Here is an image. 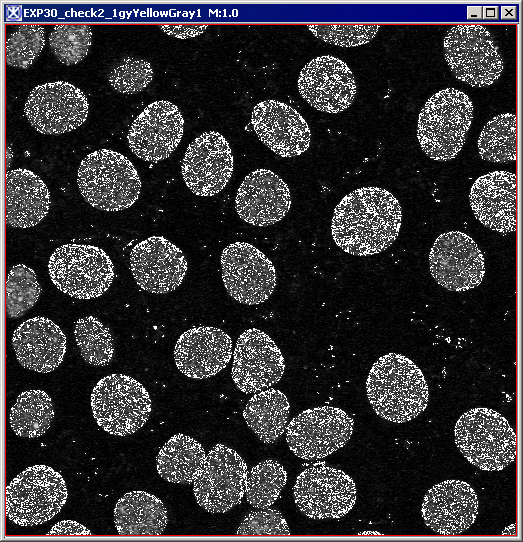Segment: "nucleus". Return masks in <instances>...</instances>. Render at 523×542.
<instances>
[{"mask_svg": "<svg viewBox=\"0 0 523 542\" xmlns=\"http://www.w3.org/2000/svg\"><path fill=\"white\" fill-rule=\"evenodd\" d=\"M401 220V207L393 194L380 187H361L335 207L332 238L350 255L378 254L397 239Z\"/></svg>", "mask_w": 523, "mask_h": 542, "instance_id": "obj_1", "label": "nucleus"}, {"mask_svg": "<svg viewBox=\"0 0 523 542\" xmlns=\"http://www.w3.org/2000/svg\"><path fill=\"white\" fill-rule=\"evenodd\" d=\"M371 406L380 417L397 423L410 421L423 412L429 388L420 368L398 353L381 356L366 381Z\"/></svg>", "mask_w": 523, "mask_h": 542, "instance_id": "obj_2", "label": "nucleus"}, {"mask_svg": "<svg viewBox=\"0 0 523 542\" xmlns=\"http://www.w3.org/2000/svg\"><path fill=\"white\" fill-rule=\"evenodd\" d=\"M473 119L468 95L452 87L432 95L418 117L417 138L422 151L436 161H448L462 149Z\"/></svg>", "mask_w": 523, "mask_h": 542, "instance_id": "obj_3", "label": "nucleus"}, {"mask_svg": "<svg viewBox=\"0 0 523 542\" xmlns=\"http://www.w3.org/2000/svg\"><path fill=\"white\" fill-rule=\"evenodd\" d=\"M77 184L85 200L104 211L131 207L141 190V180L132 162L109 149L94 151L82 160Z\"/></svg>", "mask_w": 523, "mask_h": 542, "instance_id": "obj_4", "label": "nucleus"}, {"mask_svg": "<svg viewBox=\"0 0 523 542\" xmlns=\"http://www.w3.org/2000/svg\"><path fill=\"white\" fill-rule=\"evenodd\" d=\"M454 436L460 452L481 470L499 471L515 459V432L493 409L477 407L464 413L455 425Z\"/></svg>", "mask_w": 523, "mask_h": 542, "instance_id": "obj_5", "label": "nucleus"}, {"mask_svg": "<svg viewBox=\"0 0 523 542\" xmlns=\"http://www.w3.org/2000/svg\"><path fill=\"white\" fill-rule=\"evenodd\" d=\"M67 495L58 471L43 464L28 467L6 487V516L23 527L42 524L59 513Z\"/></svg>", "mask_w": 523, "mask_h": 542, "instance_id": "obj_6", "label": "nucleus"}, {"mask_svg": "<svg viewBox=\"0 0 523 542\" xmlns=\"http://www.w3.org/2000/svg\"><path fill=\"white\" fill-rule=\"evenodd\" d=\"M54 286L77 299L105 293L114 279V265L107 253L88 244H65L54 250L48 262Z\"/></svg>", "mask_w": 523, "mask_h": 542, "instance_id": "obj_7", "label": "nucleus"}, {"mask_svg": "<svg viewBox=\"0 0 523 542\" xmlns=\"http://www.w3.org/2000/svg\"><path fill=\"white\" fill-rule=\"evenodd\" d=\"M443 48L453 75L472 87L492 85L504 69L494 37L482 25L451 27L444 38Z\"/></svg>", "mask_w": 523, "mask_h": 542, "instance_id": "obj_8", "label": "nucleus"}, {"mask_svg": "<svg viewBox=\"0 0 523 542\" xmlns=\"http://www.w3.org/2000/svg\"><path fill=\"white\" fill-rule=\"evenodd\" d=\"M91 407L97 424L110 434L126 436L148 420L151 399L145 387L123 374L103 377L93 388Z\"/></svg>", "mask_w": 523, "mask_h": 542, "instance_id": "obj_9", "label": "nucleus"}, {"mask_svg": "<svg viewBox=\"0 0 523 542\" xmlns=\"http://www.w3.org/2000/svg\"><path fill=\"white\" fill-rule=\"evenodd\" d=\"M356 485L340 469L315 464L302 471L293 487L294 501L310 519H338L356 502Z\"/></svg>", "mask_w": 523, "mask_h": 542, "instance_id": "obj_10", "label": "nucleus"}, {"mask_svg": "<svg viewBox=\"0 0 523 542\" xmlns=\"http://www.w3.org/2000/svg\"><path fill=\"white\" fill-rule=\"evenodd\" d=\"M248 468L233 449L216 444L206 455L193 482L197 503L210 513H225L241 503L246 491Z\"/></svg>", "mask_w": 523, "mask_h": 542, "instance_id": "obj_11", "label": "nucleus"}, {"mask_svg": "<svg viewBox=\"0 0 523 542\" xmlns=\"http://www.w3.org/2000/svg\"><path fill=\"white\" fill-rule=\"evenodd\" d=\"M220 263L224 287L239 303L257 305L272 295L276 270L257 247L243 241L231 243L223 249Z\"/></svg>", "mask_w": 523, "mask_h": 542, "instance_id": "obj_12", "label": "nucleus"}, {"mask_svg": "<svg viewBox=\"0 0 523 542\" xmlns=\"http://www.w3.org/2000/svg\"><path fill=\"white\" fill-rule=\"evenodd\" d=\"M353 431V419L338 407L307 409L286 428L290 450L305 460L324 458L343 447Z\"/></svg>", "mask_w": 523, "mask_h": 542, "instance_id": "obj_13", "label": "nucleus"}, {"mask_svg": "<svg viewBox=\"0 0 523 542\" xmlns=\"http://www.w3.org/2000/svg\"><path fill=\"white\" fill-rule=\"evenodd\" d=\"M88 109V100L79 88L56 81L35 87L26 100L24 113L38 132L56 135L81 126Z\"/></svg>", "mask_w": 523, "mask_h": 542, "instance_id": "obj_14", "label": "nucleus"}, {"mask_svg": "<svg viewBox=\"0 0 523 542\" xmlns=\"http://www.w3.org/2000/svg\"><path fill=\"white\" fill-rule=\"evenodd\" d=\"M429 267L434 280L449 291L475 288L485 276L482 251L461 231H448L436 238L429 254Z\"/></svg>", "mask_w": 523, "mask_h": 542, "instance_id": "obj_15", "label": "nucleus"}, {"mask_svg": "<svg viewBox=\"0 0 523 542\" xmlns=\"http://www.w3.org/2000/svg\"><path fill=\"white\" fill-rule=\"evenodd\" d=\"M233 165L228 141L220 133L208 131L187 147L181 174L190 191L209 197L225 188L233 173Z\"/></svg>", "mask_w": 523, "mask_h": 542, "instance_id": "obj_16", "label": "nucleus"}, {"mask_svg": "<svg viewBox=\"0 0 523 542\" xmlns=\"http://www.w3.org/2000/svg\"><path fill=\"white\" fill-rule=\"evenodd\" d=\"M298 90L302 98L318 111L336 114L352 104L357 87L354 75L344 61L323 55L302 68Z\"/></svg>", "mask_w": 523, "mask_h": 542, "instance_id": "obj_17", "label": "nucleus"}, {"mask_svg": "<svg viewBox=\"0 0 523 542\" xmlns=\"http://www.w3.org/2000/svg\"><path fill=\"white\" fill-rule=\"evenodd\" d=\"M285 370L281 350L257 328L245 330L233 352L232 380L244 393H254L276 384Z\"/></svg>", "mask_w": 523, "mask_h": 542, "instance_id": "obj_18", "label": "nucleus"}, {"mask_svg": "<svg viewBox=\"0 0 523 542\" xmlns=\"http://www.w3.org/2000/svg\"><path fill=\"white\" fill-rule=\"evenodd\" d=\"M184 119L173 103H150L130 126L127 140L132 152L144 161L156 163L168 158L179 145Z\"/></svg>", "mask_w": 523, "mask_h": 542, "instance_id": "obj_19", "label": "nucleus"}, {"mask_svg": "<svg viewBox=\"0 0 523 542\" xmlns=\"http://www.w3.org/2000/svg\"><path fill=\"white\" fill-rule=\"evenodd\" d=\"M183 252L163 236H151L134 246L130 270L145 291L165 294L177 289L187 272Z\"/></svg>", "mask_w": 523, "mask_h": 542, "instance_id": "obj_20", "label": "nucleus"}, {"mask_svg": "<svg viewBox=\"0 0 523 542\" xmlns=\"http://www.w3.org/2000/svg\"><path fill=\"white\" fill-rule=\"evenodd\" d=\"M251 123L259 140L284 158L296 157L310 146V128L302 115L291 106L277 100L258 103Z\"/></svg>", "mask_w": 523, "mask_h": 542, "instance_id": "obj_21", "label": "nucleus"}, {"mask_svg": "<svg viewBox=\"0 0 523 542\" xmlns=\"http://www.w3.org/2000/svg\"><path fill=\"white\" fill-rule=\"evenodd\" d=\"M291 207L288 185L273 171L259 168L243 179L235 198L239 217L265 227L282 220Z\"/></svg>", "mask_w": 523, "mask_h": 542, "instance_id": "obj_22", "label": "nucleus"}, {"mask_svg": "<svg viewBox=\"0 0 523 542\" xmlns=\"http://www.w3.org/2000/svg\"><path fill=\"white\" fill-rule=\"evenodd\" d=\"M425 524L441 535H457L467 530L478 514V497L460 480H446L429 489L422 503Z\"/></svg>", "mask_w": 523, "mask_h": 542, "instance_id": "obj_23", "label": "nucleus"}, {"mask_svg": "<svg viewBox=\"0 0 523 542\" xmlns=\"http://www.w3.org/2000/svg\"><path fill=\"white\" fill-rule=\"evenodd\" d=\"M516 175L492 171L478 177L469 193L475 218L485 227L501 234L516 230Z\"/></svg>", "mask_w": 523, "mask_h": 542, "instance_id": "obj_24", "label": "nucleus"}, {"mask_svg": "<svg viewBox=\"0 0 523 542\" xmlns=\"http://www.w3.org/2000/svg\"><path fill=\"white\" fill-rule=\"evenodd\" d=\"M232 355V339L217 327H194L185 331L174 347V361L187 377L204 379L224 369Z\"/></svg>", "mask_w": 523, "mask_h": 542, "instance_id": "obj_25", "label": "nucleus"}, {"mask_svg": "<svg viewBox=\"0 0 523 542\" xmlns=\"http://www.w3.org/2000/svg\"><path fill=\"white\" fill-rule=\"evenodd\" d=\"M12 345L22 367L48 373L63 361L66 336L52 320L38 316L22 322L16 328Z\"/></svg>", "mask_w": 523, "mask_h": 542, "instance_id": "obj_26", "label": "nucleus"}, {"mask_svg": "<svg viewBox=\"0 0 523 542\" xmlns=\"http://www.w3.org/2000/svg\"><path fill=\"white\" fill-rule=\"evenodd\" d=\"M50 208V193L44 181L26 168L6 174V223L29 228L38 224Z\"/></svg>", "mask_w": 523, "mask_h": 542, "instance_id": "obj_27", "label": "nucleus"}, {"mask_svg": "<svg viewBox=\"0 0 523 542\" xmlns=\"http://www.w3.org/2000/svg\"><path fill=\"white\" fill-rule=\"evenodd\" d=\"M114 522L120 536L161 535L168 523L163 502L145 491H131L116 503Z\"/></svg>", "mask_w": 523, "mask_h": 542, "instance_id": "obj_28", "label": "nucleus"}, {"mask_svg": "<svg viewBox=\"0 0 523 542\" xmlns=\"http://www.w3.org/2000/svg\"><path fill=\"white\" fill-rule=\"evenodd\" d=\"M205 459V450L198 441L178 433L160 449L157 471L166 481L190 484L199 476Z\"/></svg>", "mask_w": 523, "mask_h": 542, "instance_id": "obj_29", "label": "nucleus"}, {"mask_svg": "<svg viewBox=\"0 0 523 542\" xmlns=\"http://www.w3.org/2000/svg\"><path fill=\"white\" fill-rule=\"evenodd\" d=\"M289 408L286 395L277 389L270 388L249 399L243 410V417L258 438L270 444L284 433Z\"/></svg>", "mask_w": 523, "mask_h": 542, "instance_id": "obj_30", "label": "nucleus"}, {"mask_svg": "<svg viewBox=\"0 0 523 542\" xmlns=\"http://www.w3.org/2000/svg\"><path fill=\"white\" fill-rule=\"evenodd\" d=\"M53 417L54 409L49 395L42 390H28L17 397L9 420L16 435L36 438L48 430Z\"/></svg>", "mask_w": 523, "mask_h": 542, "instance_id": "obj_31", "label": "nucleus"}, {"mask_svg": "<svg viewBox=\"0 0 523 542\" xmlns=\"http://www.w3.org/2000/svg\"><path fill=\"white\" fill-rule=\"evenodd\" d=\"M517 121L514 113H503L486 123L477 141L478 153L487 162L516 160Z\"/></svg>", "mask_w": 523, "mask_h": 542, "instance_id": "obj_32", "label": "nucleus"}, {"mask_svg": "<svg viewBox=\"0 0 523 542\" xmlns=\"http://www.w3.org/2000/svg\"><path fill=\"white\" fill-rule=\"evenodd\" d=\"M286 481L287 473L278 461L268 459L258 463L247 478V502L255 508L271 506L278 499Z\"/></svg>", "mask_w": 523, "mask_h": 542, "instance_id": "obj_33", "label": "nucleus"}, {"mask_svg": "<svg viewBox=\"0 0 523 542\" xmlns=\"http://www.w3.org/2000/svg\"><path fill=\"white\" fill-rule=\"evenodd\" d=\"M74 335L83 359L94 366L110 363L114 353L113 338L108 327L94 316L76 321Z\"/></svg>", "mask_w": 523, "mask_h": 542, "instance_id": "obj_34", "label": "nucleus"}, {"mask_svg": "<svg viewBox=\"0 0 523 542\" xmlns=\"http://www.w3.org/2000/svg\"><path fill=\"white\" fill-rule=\"evenodd\" d=\"M41 286L33 269L25 264L14 265L6 282V314L9 318L22 317L38 301Z\"/></svg>", "mask_w": 523, "mask_h": 542, "instance_id": "obj_35", "label": "nucleus"}, {"mask_svg": "<svg viewBox=\"0 0 523 542\" xmlns=\"http://www.w3.org/2000/svg\"><path fill=\"white\" fill-rule=\"evenodd\" d=\"M92 31L85 24H61L53 27L49 37L51 51L64 65H74L88 54Z\"/></svg>", "mask_w": 523, "mask_h": 542, "instance_id": "obj_36", "label": "nucleus"}, {"mask_svg": "<svg viewBox=\"0 0 523 542\" xmlns=\"http://www.w3.org/2000/svg\"><path fill=\"white\" fill-rule=\"evenodd\" d=\"M45 30L41 25L24 24L10 34L6 41V62L9 66L28 68L45 45Z\"/></svg>", "mask_w": 523, "mask_h": 542, "instance_id": "obj_37", "label": "nucleus"}, {"mask_svg": "<svg viewBox=\"0 0 523 542\" xmlns=\"http://www.w3.org/2000/svg\"><path fill=\"white\" fill-rule=\"evenodd\" d=\"M307 28L312 34L329 44L354 47L370 42L377 34L379 25L366 24H314Z\"/></svg>", "mask_w": 523, "mask_h": 542, "instance_id": "obj_38", "label": "nucleus"}, {"mask_svg": "<svg viewBox=\"0 0 523 542\" xmlns=\"http://www.w3.org/2000/svg\"><path fill=\"white\" fill-rule=\"evenodd\" d=\"M153 79V69L145 60L127 58L109 74L111 87L124 94L142 91Z\"/></svg>", "mask_w": 523, "mask_h": 542, "instance_id": "obj_39", "label": "nucleus"}, {"mask_svg": "<svg viewBox=\"0 0 523 542\" xmlns=\"http://www.w3.org/2000/svg\"><path fill=\"white\" fill-rule=\"evenodd\" d=\"M237 535L283 536L290 535L288 524L275 509H263L249 513L241 522Z\"/></svg>", "mask_w": 523, "mask_h": 542, "instance_id": "obj_40", "label": "nucleus"}, {"mask_svg": "<svg viewBox=\"0 0 523 542\" xmlns=\"http://www.w3.org/2000/svg\"><path fill=\"white\" fill-rule=\"evenodd\" d=\"M47 535L54 536H68V535H91L89 529L84 527L82 524L73 521V520H62L57 522Z\"/></svg>", "mask_w": 523, "mask_h": 542, "instance_id": "obj_41", "label": "nucleus"}, {"mask_svg": "<svg viewBox=\"0 0 523 542\" xmlns=\"http://www.w3.org/2000/svg\"><path fill=\"white\" fill-rule=\"evenodd\" d=\"M206 28H207V25H199V26L163 25L161 26V29L164 30L165 33L177 38L195 37L201 34Z\"/></svg>", "mask_w": 523, "mask_h": 542, "instance_id": "obj_42", "label": "nucleus"}]
</instances>
